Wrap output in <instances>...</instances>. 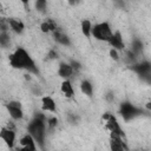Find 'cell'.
Returning <instances> with one entry per match:
<instances>
[{
	"mask_svg": "<svg viewBox=\"0 0 151 151\" xmlns=\"http://www.w3.org/2000/svg\"><path fill=\"white\" fill-rule=\"evenodd\" d=\"M109 54H110L111 59H113L114 61H118V60H119V52H118V51H116V50H113V48H110Z\"/></svg>",
	"mask_w": 151,
	"mask_h": 151,
	"instance_id": "cell-27",
	"label": "cell"
},
{
	"mask_svg": "<svg viewBox=\"0 0 151 151\" xmlns=\"http://www.w3.org/2000/svg\"><path fill=\"white\" fill-rule=\"evenodd\" d=\"M0 59H1V54H0Z\"/></svg>",
	"mask_w": 151,
	"mask_h": 151,
	"instance_id": "cell-32",
	"label": "cell"
},
{
	"mask_svg": "<svg viewBox=\"0 0 151 151\" xmlns=\"http://www.w3.org/2000/svg\"><path fill=\"white\" fill-rule=\"evenodd\" d=\"M103 120L105 122V127L110 131V133L116 134V136H119V137H122V138L125 139V132L122 129V126H120L117 117L113 113H111V112L104 113L103 114Z\"/></svg>",
	"mask_w": 151,
	"mask_h": 151,
	"instance_id": "cell-5",
	"label": "cell"
},
{
	"mask_svg": "<svg viewBox=\"0 0 151 151\" xmlns=\"http://www.w3.org/2000/svg\"><path fill=\"white\" fill-rule=\"evenodd\" d=\"M41 109L45 112L54 113L57 111V104L51 96H44L41 97Z\"/></svg>",
	"mask_w": 151,
	"mask_h": 151,
	"instance_id": "cell-13",
	"label": "cell"
},
{
	"mask_svg": "<svg viewBox=\"0 0 151 151\" xmlns=\"http://www.w3.org/2000/svg\"><path fill=\"white\" fill-rule=\"evenodd\" d=\"M15 137H17V134L13 129L6 127V126L0 129V139L5 143V145L9 150L14 149V146H15Z\"/></svg>",
	"mask_w": 151,
	"mask_h": 151,
	"instance_id": "cell-8",
	"label": "cell"
},
{
	"mask_svg": "<svg viewBox=\"0 0 151 151\" xmlns=\"http://www.w3.org/2000/svg\"><path fill=\"white\" fill-rule=\"evenodd\" d=\"M112 33L113 32H112L111 25L107 21H103V22H98V24L92 25L91 37H93L96 40L107 42L109 39L111 38Z\"/></svg>",
	"mask_w": 151,
	"mask_h": 151,
	"instance_id": "cell-4",
	"label": "cell"
},
{
	"mask_svg": "<svg viewBox=\"0 0 151 151\" xmlns=\"http://www.w3.org/2000/svg\"><path fill=\"white\" fill-rule=\"evenodd\" d=\"M129 68L134 72L140 79L150 83L151 81V63L149 60L137 61L129 66Z\"/></svg>",
	"mask_w": 151,
	"mask_h": 151,
	"instance_id": "cell-6",
	"label": "cell"
},
{
	"mask_svg": "<svg viewBox=\"0 0 151 151\" xmlns=\"http://www.w3.org/2000/svg\"><path fill=\"white\" fill-rule=\"evenodd\" d=\"M68 64L71 65V67H72L73 72H78V71H80V70H81V64H80V61H78V60L72 59V60H70V63H68Z\"/></svg>",
	"mask_w": 151,
	"mask_h": 151,
	"instance_id": "cell-26",
	"label": "cell"
},
{
	"mask_svg": "<svg viewBox=\"0 0 151 151\" xmlns=\"http://www.w3.org/2000/svg\"><path fill=\"white\" fill-rule=\"evenodd\" d=\"M80 91H81L83 94H85V96L91 98L93 96V85H92V83L90 80H87V79L81 80V83H80Z\"/></svg>",
	"mask_w": 151,
	"mask_h": 151,
	"instance_id": "cell-19",
	"label": "cell"
},
{
	"mask_svg": "<svg viewBox=\"0 0 151 151\" xmlns=\"http://www.w3.org/2000/svg\"><path fill=\"white\" fill-rule=\"evenodd\" d=\"M9 44H11V34L8 33V31L0 32V46L6 48L9 46Z\"/></svg>",
	"mask_w": 151,
	"mask_h": 151,
	"instance_id": "cell-21",
	"label": "cell"
},
{
	"mask_svg": "<svg viewBox=\"0 0 151 151\" xmlns=\"http://www.w3.org/2000/svg\"><path fill=\"white\" fill-rule=\"evenodd\" d=\"M7 25H8L9 29L17 34H21L25 31V24L19 19L9 18V19H7Z\"/></svg>",
	"mask_w": 151,
	"mask_h": 151,
	"instance_id": "cell-15",
	"label": "cell"
},
{
	"mask_svg": "<svg viewBox=\"0 0 151 151\" xmlns=\"http://www.w3.org/2000/svg\"><path fill=\"white\" fill-rule=\"evenodd\" d=\"M118 113L120 114V117L123 118L124 122L129 123V122H131L138 117L149 114V110H145L143 107H138L134 104H132L130 100H124L119 104Z\"/></svg>",
	"mask_w": 151,
	"mask_h": 151,
	"instance_id": "cell-3",
	"label": "cell"
},
{
	"mask_svg": "<svg viewBox=\"0 0 151 151\" xmlns=\"http://www.w3.org/2000/svg\"><path fill=\"white\" fill-rule=\"evenodd\" d=\"M125 59H126V61L129 63V66H130V65H132V64H134V63H137V55H136V54H133L130 50H129V51H126Z\"/></svg>",
	"mask_w": 151,
	"mask_h": 151,
	"instance_id": "cell-25",
	"label": "cell"
},
{
	"mask_svg": "<svg viewBox=\"0 0 151 151\" xmlns=\"http://www.w3.org/2000/svg\"><path fill=\"white\" fill-rule=\"evenodd\" d=\"M46 116L42 112H35L27 124V133L34 139L35 144L44 150L46 138Z\"/></svg>",
	"mask_w": 151,
	"mask_h": 151,
	"instance_id": "cell-2",
	"label": "cell"
},
{
	"mask_svg": "<svg viewBox=\"0 0 151 151\" xmlns=\"http://www.w3.org/2000/svg\"><path fill=\"white\" fill-rule=\"evenodd\" d=\"M110 151H129L126 143L124 142V138L110 133V142H109Z\"/></svg>",
	"mask_w": 151,
	"mask_h": 151,
	"instance_id": "cell-9",
	"label": "cell"
},
{
	"mask_svg": "<svg viewBox=\"0 0 151 151\" xmlns=\"http://www.w3.org/2000/svg\"><path fill=\"white\" fill-rule=\"evenodd\" d=\"M58 76L60 77V78H63L64 80H67V79H70L71 78V76L74 73L73 72V70H72V67H71V65L68 64V63H66V61H60L59 63V65H58Z\"/></svg>",
	"mask_w": 151,
	"mask_h": 151,
	"instance_id": "cell-12",
	"label": "cell"
},
{
	"mask_svg": "<svg viewBox=\"0 0 151 151\" xmlns=\"http://www.w3.org/2000/svg\"><path fill=\"white\" fill-rule=\"evenodd\" d=\"M34 7H35V9L38 12L45 13L46 9H47V1H45V0H37L34 2Z\"/></svg>",
	"mask_w": 151,
	"mask_h": 151,
	"instance_id": "cell-23",
	"label": "cell"
},
{
	"mask_svg": "<svg viewBox=\"0 0 151 151\" xmlns=\"http://www.w3.org/2000/svg\"><path fill=\"white\" fill-rule=\"evenodd\" d=\"M143 50H144V44H143V41H142L140 39H138V38H134V39L132 40V42H131V48H130V51H131L133 54H136V55L138 57V55H140V54L143 53Z\"/></svg>",
	"mask_w": 151,
	"mask_h": 151,
	"instance_id": "cell-18",
	"label": "cell"
},
{
	"mask_svg": "<svg viewBox=\"0 0 151 151\" xmlns=\"http://www.w3.org/2000/svg\"><path fill=\"white\" fill-rule=\"evenodd\" d=\"M5 107L13 120H21L24 118L22 105L19 100H11L7 104H5Z\"/></svg>",
	"mask_w": 151,
	"mask_h": 151,
	"instance_id": "cell-7",
	"label": "cell"
},
{
	"mask_svg": "<svg viewBox=\"0 0 151 151\" xmlns=\"http://www.w3.org/2000/svg\"><path fill=\"white\" fill-rule=\"evenodd\" d=\"M9 65L15 70H22L34 76H40V70L34 59L24 47H17L8 57Z\"/></svg>",
	"mask_w": 151,
	"mask_h": 151,
	"instance_id": "cell-1",
	"label": "cell"
},
{
	"mask_svg": "<svg viewBox=\"0 0 151 151\" xmlns=\"http://www.w3.org/2000/svg\"><path fill=\"white\" fill-rule=\"evenodd\" d=\"M8 25H7V21H5L2 18H0V32H4V31H8Z\"/></svg>",
	"mask_w": 151,
	"mask_h": 151,
	"instance_id": "cell-28",
	"label": "cell"
},
{
	"mask_svg": "<svg viewBox=\"0 0 151 151\" xmlns=\"http://www.w3.org/2000/svg\"><path fill=\"white\" fill-rule=\"evenodd\" d=\"M66 119H67V122H68L71 125H76V124H78V123H79L80 117H79L77 113L68 112V113H67V116H66Z\"/></svg>",
	"mask_w": 151,
	"mask_h": 151,
	"instance_id": "cell-24",
	"label": "cell"
},
{
	"mask_svg": "<svg viewBox=\"0 0 151 151\" xmlns=\"http://www.w3.org/2000/svg\"><path fill=\"white\" fill-rule=\"evenodd\" d=\"M58 123H59V120H58L57 117H54V116L47 117V118H46V127H47V130L53 131V130L58 126Z\"/></svg>",
	"mask_w": 151,
	"mask_h": 151,
	"instance_id": "cell-22",
	"label": "cell"
},
{
	"mask_svg": "<svg viewBox=\"0 0 151 151\" xmlns=\"http://www.w3.org/2000/svg\"><path fill=\"white\" fill-rule=\"evenodd\" d=\"M58 58V53L54 50H51L47 54V60H52V59H57Z\"/></svg>",
	"mask_w": 151,
	"mask_h": 151,
	"instance_id": "cell-30",
	"label": "cell"
},
{
	"mask_svg": "<svg viewBox=\"0 0 151 151\" xmlns=\"http://www.w3.org/2000/svg\"><path fill=\"white\" fill-rule=\"evenodd\" d=\"M53 39H54V41H55L57 44L63 45V46H66V47H68V46L72 45L71 38H70L67 34H65L64 32H61L59 28L53 32Z\"/></svg>",
	"mask_w": 151,
	"mask_h": 151,
	"instance_id": "cell-14",
	"label": "cell"
},
{
	"mask_svg": "<svg viewBox=\"0 0 151 151\" xmlns=\"http://www.w3.org/2000/svg\"><path fill=\"white\" fill-rule=\"evenodd\" d=\"M19 144H20V147L17 149V151H37V150H38L34 139H33L28 133L24 134V136L20 138Z\"/></svg>",
	"mask_w": 151,
	"mask_h": 151,
	"instance_id": "cell-11",
	"label": "cell"
},
{
	"mask_svg": "<svg viewBox=\"0 0 151 151\" xmlns=\"http://www.w3.org/2000/svg\"><path fill=\"white\" fill-rule=\"evenodd\" d=\"M107 44L111 46V48H113V50H116L118 52L125 50V42H124V39H123V35H122L120 31L113 32L111 38L109 39Z\"/></svg>",
	"mask_w": 151,
	"mask_h": 151,
	"instance_id": "cell-10",
	"label": "cell"
},
{
	"mask_svg": "<svg viewBox=\"0 0 151 151\" xmlns=\"http://www.w3.org/2000/svg\"><path fill=\"white\" fill-rule=\"evenodd\" d=\"M129 151H140V150H136V149H134V150H129Z\"/></svg>",
	"mask_w": 151,
	"mask_h": 151,
	"instance_id": "cell-31",
	"label": "cell"
},
{
	"mask_svg": "<svg viewBox=\"0 0 151 151\" xmlns=\"http://www.w3.org/2000/svg\"><path fill=\"white\" fill-rule=\"evenodd\" d=\"M60 91L63 92V94L66 97V98H73L74 97V90H73V85L71 83L70 79L67 80H63L61 83V86H60Z\"/></svg>",
	"mask_w": 151,
	"mask_h": 151,
	"instance_id": "cell-16",
	"label": "cell"
},
{
	"mask_svg": "<svg viewBox=\"0 0 151 151\" xmlns=\"http://www.w3.org/2000/svg\"><path fill=\"white\" fill-rule=\"evenodd\" d=\"M40 29H41L42 33H51V32L53 33L54 31L58 29V26H57V24L54 22V20L47 19V20H45V21H42V22L40 24Z\"/></svg>",
	"mask_w": 151,
	"mask_h": 151,
	"instance_id": "cell-17",
	"label": "cell"
},
{
	"mask_svg": "<svg viewBox=\"0 0 151 151\" xmlns=\"http://www.w3.org/2000/svg\"><path fill=\"white\" fill-rule=\"evenodd\" d=\"M105 99H106V101L112 103V101L114 100V93H113L112 91H109V92L105 94Z\"/></svg>",
	"mask_w": 151,
	"mask_h": 151,
	"instance_id": "cell-29",
	"label": "cell"
},
{
	"mask_svg": "<svg viewBox=\"0 0 151 151\" xmlns=\"http://www.w3.org/2000/svg\"><path fill=\"white\" fill-rule=\"evenodd\" d=\"M80 29H81L83 35H85L86 38H90L91 37V29H92V22L88 19L81 20V22H80Z\"/></svg>",
	"mask_w": 151,
	"mask_h": 151,
	"instance_id": "cell-20",
	"label": "cell"
}]
</instances>
